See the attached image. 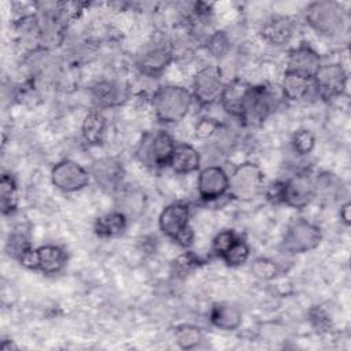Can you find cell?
I'll return each mask as SVG.
<instances>
[{
	"mask_svg": "<svg viewBox=\"0 0 351 351\" xmlns=\"http://www.w3.org/2000/svg\"><path fill=\"white\" fill-rule=\"evenodd\" d=\"M192 101V92L181 85H162L151 97L156 119L167 125L182 121L189 112Z\"/></svg>",
	"mask_w": 351,
	"mask_h": 351,
	"instance_id": "1",
	"label": "cell"
},
{
	"mask_svg": "<svg viewBox=\"0 0 351 351\" xmlns=\"http://www.w3.org/2000/svg\"><path fill=\"white\" fill-rule=\"evenodd\" d=\"M307 25L319 36L333 38L341 36L347 27V14L336 1H314L306 8Z\"/></svg>",
	"mask_w": 351,
	"mask_h": 351,
	"instance_id": "2",
	"label": "cell"
},
{
	"mask_svg": "<svg viewBox=\"0 0 351 351\" xmlns=\"http://www.w3.org/2000/svg\"><path fill=\"white\" fill-rule=\"evenodd\" d=\"M176 147L174 138L165 130L145 132L136 148V159L149 170L169 167V162Z\"/></svg>",
	"mask_w": 351,
	"mask_h": 351,
	"instance_id": "3",
	"label": "cell"
},
{
	"mask_svg": "<svg viewBox=\"0 0 351 351\" xmlns=\"http://www.w3.org/2000/svg\"><path fill=\"white\" fill-rule=\"evenodd\" d=\"M189 206L182 202H176L163 207L158 218V225L165 236L186 248L193 243V230L189 225Z\"/></svg>",
	"mask_w": 351,
	"mask_h": 351,
	"instance_id": "4",
	"label": "cell"
},
{
	"mask_svg": "<svg viewBox=\"0 0 351 351\" xmlns=\"http://www.w3.org/2000/svg\"><path fill=\"white\" fill-rule=\"evenodd\" d=\"M280 106V96L269 85H251L240 122L247 126L262 125Z\"/></svg>",
	"mask_w": 351,
	"mask_h": 351,
	"instance_id": "5",
	"label": "cell"
},
{
	"mask_svg": "<svg viewBox=\"0 0 351 351\" xmlns=\"http://www.w3.org/2000/svg\"><path fill=\"white\" fill-rule=\"evenodd\" d=\"M265 174L262 169L252 162L240 163L229 176L228 193L240 202H250L258 197L263 191Z\"/></svg>",
	"mask_w": 351,
	"mask_h": 351,
	"instance_id": "6",
	"label": "cell"
},
{
	"mask_svg": "<svg viewBox=\"0 0 351 351\" xmlns=\"http://www.w3.org/2000/svg\"><path fill=\"white\" fill-rule=\"evenodd\" d=\"M322 240V232L314 222L298 218L292 221L282 236L281 248L289 255L304 254L315 250Z\"/></svg>",
	"mask_w": 351,
	"mask_h": 351,
	"instance_id": "7",
	"label": "cell"
},
{
	"mask_svg": "<svg viewBox=\"0 0 351 351\" xmlns=\"http://www.w3.org/2000/svg\"><path fill=\"white\" fill-rule=\"evenodd\" d=\"M313 88L324 101H333L344 95L348 77L340 63L321 64L311 78Z\"/></svg>",
	"mask_w": 351,
	"mask_h": 351,
	"instance_id": "8",
	"label": "cell"
},
{
	"mask_svg": "<svg viewBox=\"0 0 351 351\" xmlns=\"http://www.w3.org/2000/svg\"><path fill=\"white\" fill-rule=\"evenodd\" d=\"M19 263L43 274H58L64 269L67 263V254L60 245L44 244L29 250L21 258Z\"/></svg>",
	"mask_w": 351,
	"mask_h": 351,
	"instance_id": "9",
	"label": "cell"
},
{
	"mask_svg": "<svg viewBox=\"0 0 351 351\" xmlns=\"http://www.w3.org/2000/svg\"><path fill=\"white\" fill-rule=\"evenodd\" d=\"M225 82L222 71L217 64H207L202 67L193 77L192 96L202 107L211 106L219 101Z\"/></svg>",
	"mask_w": 351,
	"mask_h": 351,
	"instance_id": "10",
	"label": "cell"
},
{
	"mask_svg": "<svg viewBox=\"0 0 351 351\" xmlns=\"http://www.w3.org/2000/svg\"><path fill=\"white\" fill-rule=\"evenodd\" d=\"M317 196L315 176L302 170L282 181V204L292 208H304Z\"/></svg>",
	"mask_w": 351,
	"mask_h": 351,
	"instance_id": "11",
	"label": "cell"
},
{
	"mask_svg": "<svg viewBox=\"0 0 351 351\" xmlns=\"http://www.w3.org/2000/svg\"><path fill=\"white\" fill-rule=\"evenodd\" d=\"M90 180V173L78 162L63 159L51 169L52 185L64 193H71L84 189Z\"/></svg>",
	"mask_w": 351,
	"mask_h": 351,
	"instance_id": "12",
	"label": "cell"
},
{
	"mask_svg": "<svg viewBox=\"0 0 351 351\" xmlns=\"http://www.w3.org/2000/svg\"><path fill=\"white\" fill-rule=\"evenodd\" d=\"M90 177L97 186L111 195H115L125 185V167L123 163L112 156H106L95 160L90 166Z\"/></svg>",
	"mask_w": 351,
	"mask_h": 351,
	"instance_id": "13",
	"label": "cell"
},
{
	"mask_svg": "<svg viewBox=\"0 0 351 351\" xmlns=\"http://www.w3.org/2000/svg\"><path fill=\"white\" fill-rule=\"evenodd\" d=\"M174 59L171 45L167 43H155L148 45L136 59V67L143 75L156 78L165 73Z\"/></svg>",
	"mask_w": 351,
	"mask_h": 351,
	"instance_id": "14",
	"label": "cell"
},
{
	"mask_svg": "<svg viewBox=\"0 0 351 351\" xmlns=\"http://www.w3.org/2000/svg\"><path fill=\"white\" fill-rule=\"evenodd\" d=\"M197 193L202 200L213 202L229 191V176L221 166H206L197 174Z\"/></svg>",
	"mask_w": 351,
	"mask_h": 351,
	"instance_id": "15",
	"label": "cell"
},
{
	"mask_svg": "<svg viewBox=\"0 0 351 351\" xmlns=\"http://www.w3.org/2000/svg\"><path fill=\"white\" fill-rule=\"evenodd\" d=\"M90 99L97 108L122 106L129 97V89L122 81L101 80L90 86Z\"/></svg>",
	"mask_w": 351,
	"mask_h": 351,
	"instance_id": "16",
	"label": "cell"
},
{
	"mask_svg": "<svg viewBox=\"0 0 351 351\" xmlns=\"http://www.w3.org/2000/svg\"><path fill=\"white\" fill-rule=\"evenodd\" d=\"M321 64L319 53L308 44H300L288 52L285 71L311 80Z\"/></svg>",
	"mask_w": 351,
	"mask_h": 351,
	"instance_id": "17",
	"label": "cell"
},
{
	"mask_svg": "<svg viewBox=\"0 0 351 351\" xmlns=\"http://www.w3.org/2000/svg\"><path fill=\"white\" fill-rule=\"evenodd\" d=\"M251 84H248L244 80L234 78L225 84L223 90L219 97V103L222 108L232 117L240 119L245 99L248 96Z\"/></svg>",
	"mask_w": 351,
	"mask_h": 351,
	"instance_id": "18",
	"label": "cell"
},
{
	"mask_svg": "<svg viewBox=\"0 0 351 351\" xmlns=\"http://www.w3.org/2000/svg\"><path fill=\"white\" fill-rule=\"evenodd\" d=\"M115 208L128 219H137L145 210L147 197L144 192L132 185H123L115 195Z\"/></svg>",
	"mask_w": 351,
	"mask_h": 351,
	"instance_id": "19",
	"label": "cell"
},
{
	"mask_svg": "<svg viewBox=\"0 0 351 351\" xmlns=\"http://www.w3.org/2000/svg\"><path fill=\"white\" fill-rule=\"evenodd\" d=\"M293 32H295V23L289 16L273 15L262 25L261 36L269 44L281 47L291 41Z\"/></svg>",
	"mask_w": 351,
	"mask_h": 351,
	"instance_id": "20",
	"label": "cell"
},
{
	"mask_svg": "<svg viewBox=\"0 0 351 351\" xmlns=\"http://www.w3.org/2000/svg\"><path fill=\"white\" fill-rule=\"evenodd\" d=\"M200 152L186 143H176L169 167L177 174H191L200 169Z\"/></svg>",
	"mask_w": 351,
	"mask_h": 351,
	"instance_id": "21",
	"label": "cell"
},
{
	"mask_svg": "<svg viewBox=\"0 0 351 351\" xmlns=\"http://www.w3.org/2000/svg\"><path fill=\"white\" fill-rule=\"evenodd\" d=\"M243 321L241 311L237 306L229 302L215 303L210 310V322L219 330H236Z\"/></svg>",
	"mask_w": 351,
	"mask_h": 351,
	"instance_id": "22",
	"label": "cell"
},
{
	"mask_svg": "<svg viewBox=\"0 0 351 351\" xmlns=\"http://www.w3.org/2000/svg\"><path fill=\"white\" fill-rule=\"evenodd\" d=\"M128 221L129 219L122 213L112 210V211L106 213L96 218L93 230H95L96 236L100 239L118 237L125 233V230L128 228Z\"/></svg>",
	"mask_w": 351,
	"mask_h": 351,
	"instance_id": "23",
	"label": "cell"
},
{
	"mask_svg": "<svg viewBox=\"0 0 351 351\" xmlns=\"http://www.w3.org/2000/svg\"><path fill=\"white\" fill-rule=\"evenodd\" d=\"M106 130H107V119L99 110H93L85 115L82 121L81 132H82L84 140L89 145H101L104 141Z\"/></svg>",
	"mask_w": 351,
	"mask_h": 351,
	"instance_id": "24",
	"label": "cell"
},
{
	"mask_svg": "<svg viewBox=\"0 0 351 351\" xmlns=\"http://www.w3.org/2000/svg\"><path fill=\"white\" fill-rule=\"evenodd\" d=\"M313 88V82L310 78L303 75L285 71L281 81V96L291 101H298L304 99L310 89Z\"/></svg>",
	"mask_w": 351,
	"mask_h": 351,
	"instance_id": "25",
	"label": "cell"
},
{
	"mask_svg": "<svg viewBox=\"0 0 351 351\" xmlns=\"http://www.w3.org/2000/svg\"><path fill=\"white\" fill-rule=\"evenodd\" d=\"M0 207L4 215H11L18 207V185L12 174H3L0 180Z\"/></svg>",
	"mask_w": 351,
	"mask_h": 351,
	"instance_id": "26",
	"label": "cell"
},
{
	"mask_svg": "<svg viewBox=\"0 0 351 351\" xmlns=\"http://www.w3.org/2000/svg\"><path fill=\"white\" fill-rule=\"evenodd\" d=\"M315 192L317 196L322 195L324 197H341L346 192V185L343 184L341 178L336 174L324 171L315 176Z\"/></svg>",
	"mask_w": 351,
	"mask_h": 351,
	"instance_id": "27",
	"label": "cell"
},
{
	"mask_svg": "<svg viewBox=\"0 0 351 351\" xmlns=\"http://www.w3.org/2000/svg\"><path fill=\"white\" fill-rule=\"evenodd\" d=\"M176 343L182 350H193L203 341V333L197 326L180 325L174 330Z\"/></svg>",
	"mask_w": 351,
	"mask_h": 351,
	"instance_id": "28",
	"label": "cell"
},
{
	"mask_svg": "<svg viewBox=\"0 0 351 351\" xmlns=\"http://www.w3.org/2000/svg\"><path fill=\"white\" fill-rule=\"evenodd\" d=\"M250 258V245L247 241L241 237H237L233 244L225 251V254L221 256V259L232 267H237L244 265Z\"/></svg>",
	"mask_w": 351,
	"mask_h": 351,
	"instance_id": "29",
	"label": "cell"
},
{
	"mask_svg": "<svg viewBox=\"0 0 351 351\" xmlns=\"http://www.w3.org/2000/svg\"><path fill=\"white\" fill-rule=\"evenodd\" d=\"M207 51L217 59L225 58L232 47L230 37L223 30H214L204 41Z\"/></svg>",
	"mask_w": 351,
	"mask_h": 351,
	"instance_id": "30",
	"label": "cell"
},
{
	"mask_svg": "<svg viewBox=\"0 0 351 351\" xmlns=\"http://www.w3.org/2000/svg\"><path fill=\"white\" fill-rule=\"evenodd\" d=\"M291 147L299 156L308 155L315 147V136L308 129H299L292 134Z\"/></svg>",
	"mask_w": 351,
	"mask_h": 351,
	"instance_id": "31",
	"label": "cell"
},
{
	"mask_svg": "<svg viewBox=\"0 0 351 351\" xmlns=\"http://www.w3.org/2000/svg\"><path fill=\"white\" fill-rule=\"evenodd\" d=\"M29 250H32V245L27 236L23 232H14L12 234H10L5 244V251L10 256L15 258L16 261H21V258Z\"/></svg>",
	"mask_w": 351,
	"mask_h": 351,
	"instance_id": "32",
	"label": "cell"
},
{
	"mask_svg": "<svg viewBox=\"0 0 351 351\" xmlns=\"http://www.w3.org/2000/svg\"><path fill=\"white\" fill-rule=\"evenodd\" d=\"M251 271L261 280H273L280 273V267L273 259L256 258L251 263Z\"/></svg>",
	"mask_w": 351,
	"mask_h": 351,
	"instance_id": "33",
	"label": "cell"
},
{
	"mask_svg": "<svg viewBox=\"0 0 351 351\" xmlns=\"http://www.w3.org/2000/svg\"><path fill=\"white\" fill-rule=\"evenodd\" d=\"M237 237L239 236L230 229H223V230L218 232L211 241V251L214 252V255L221 258Z\"/></svg>",
	"mask_w": 351,
	"mask_h": 351,
	"instance_id": "34",
	"label": "cell"
},
{
	"mask_svg": "<svg viewBox=\"0 0 351 351\" xmlns=\"http://www.w3.org/2000/svg\"><path fill=\"white\" fill-rule=\"evenodd\" d=\"M308 319L315 328V330H319V332L328 330V328L330 326V319L328 318L326 313L321 307H313L308 311Z\"/></svg>",
	"mask_w": 351,
	"mask_h": 351,
	"instance_id": "35",
	"label": "cell"
},
{
	"mask_svg": "<svg viewBox=\"0 0 351 351\" xmlns=\"http://www.w3.org/2000/svg\"><path fill=\"white\" fill-rule=\"evenodd\" d=\"M265 195L273 204H282V181H274L266 186Z\"/></svg>",
	"mask_w": 351,
	"mask_h": 351,
	"instance_id": "36",
	"label": "cell"
},
{
	"mask_svg": "<svg viewBox=\"0 0 351 351\" xmlns=\"http://www.w3.org/2000/svg\"><path fill=\"white\" fill-rule=\"evenodd\" d=\"M218 129L217 123H213L211 119H203L197 126H196V133L200 137H208L213 133H215Z\"/></svg>",
	"mask_w": 351,
	"mask_h": 351,
	"instance_id": "37",
	"label": "cell"
},
{
	"mask_svg": "<svg viewBox=\"0 0 351 351\" xmlns=\"http://www.w3.org/2000/svg\"><path fill=\"white\" fill-rule=\"evenodd\" d=\"M350 207H351V204H350L348 200L344 202V203L340 206V213H339V215H340L341 222H343L346 226H350V210H351Z\"/></svg>",
	"mask_w": 351,
	"mask_h": 351,
	"instance_id": "38",
	"label": "cell"
}]
</instances>
